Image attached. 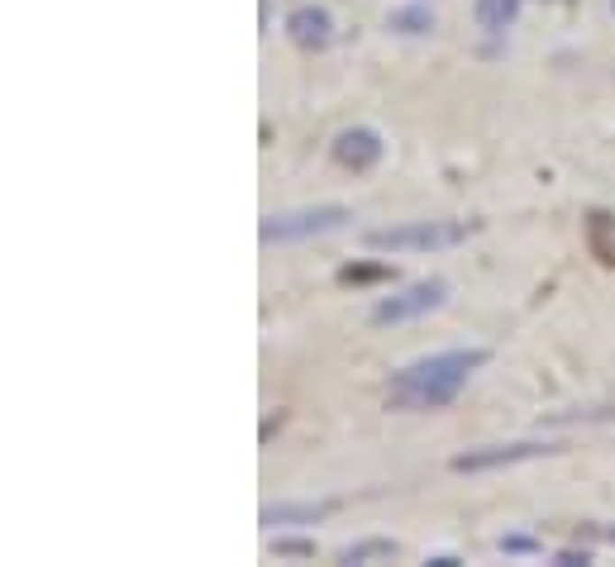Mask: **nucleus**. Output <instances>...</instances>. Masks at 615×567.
<instances>
[{
    "mask_svg": "<svg viewBox=\"0 0 615 567\" xmlns=\"http://www.w3.org/2000/svg\"><path fill=\"white\" fill-rule=\"evenodd\" d=\"M491 353L487 348H444V353H429L420 362L401 367L387 387V406L391 410H444L448 400H458V391L468 387V377L477 367H487Z\"/></svg>",
    "mask_w": 615,
    "mask_h": 567,
    "instance_id": "f257e3e1",
    "label": "nucleus"
},
{
    "mask_svg": "<svg viewBox=\"0 0 615 567\" xmlns=\"http://www.w3.org/2000/svg\"><path fill=\"white\" fill-rule=\"evenodd\" d=\"M477 233V220H415L396 229H368V248L377 253H435V248H458Z\"/></svg>",
    "mask_w": 615,
    "mask_h": 567,
    "instance_id": "f03ea898",
    "label": "nucleus"
},
{
    "mask_svg": "<svg viewBox=\"0 0 615 567\" xmlns=\"http://www.w3.org/2000/svg\"><path fill=\"white\" fill-rule=\"evenodd\" d=\"M353 220L348 206H301V210H281V215H262L258 239L262 243H301V239H320L335 233Z\"/></svg>",
    "mask_w": 615,
    "mask_h": 567,
    "instance_id": "7ed1b4c3",
    "label": "nucleus"
},
{
    "mask_svg": "<svg viewBox=\"0 0 615 567\" xmlns=\"http://www.w3.org/2000/svg\"><path fill=\"white\" fill-rule=\"evenodd\" d=\"M444 300H448V281H444V277H425V281H410V287H401L396 296H381L368 320H372L377 329L406 325V320H420V315L439 310Z\"/></svg>",
    "mask_w": 615,
    "mask_h": 567,
    "instance_id": "20e7f679",
    "label": "nucleus"
},
{
    "mask_svg": "<svg viewBox=\"0 0 615 567\" xmlns=\"http://www.w3.org/2000/svg\"><path fill=\"white\" fill-rule=\"evenodd\" d=\"M558 453V444H539V439H520V444H487V448H468L458 453L454 472H496V467H515V462H529V458H548Z\"/></svg>",
    "mask_w": 615,
    "mask_h": 567,
    "instance_id": "39448f33",
    "label": "nucleus"
},
{
    "mask_svg": "<svg viewBox=\"0 0 615 567\" xmlns=\"http://www.w3.org/2000/svg\"><path fill=\"white\" fill-rule=\"evenodd\" d=\"M381 153H387V143H381V133L372 124H348L335 133V143H329V158H335V167H344V172H372L381 162Z\"/></svg>",
    "mask_w": 615,
    "mask_h": 567,
    "instance_id": "423d86ee",
    "label": "nucleus"
},
{
    "mask_svg": "<svg viewBox=\"0 0 615 567\" xmlns=\"http://www.w3.org/2000/svg\"><path fill=\"white\" fill-rule=\"evenodd\" d=\"M287 39L296 48H306V53H320V48H329V39H335V20H329L325 5H296L287 14Z\"/></svg>",
    "mask_w": 615,
    "mask_h": 567,
    "instance_id": "0eeeda50",
    "label": "nucleus"
},
{
    "mask_svg": "<svg viewBox=\"0 0 615 567\" xmlns=\"http://www.w3.org/2000/svg\"><path fill=\"white\" fill-rule=\"evenodd\" d=\"M339 500H281V506L262 510V525L277 529V525H320L325 515H335Z\"/></svg>",
    "mask_w": 615,
    "mask_h": 567,
    "instance_id": "6e6552de",
    "label": "nucleus"
},
{
    "mask_svg": "<svg viewBox=\"0 0 615 567\" xmlns=\"http://www.w3.org/2000/svg\"><path fill=\"white\" fill-rule=\"evenodd\" d=\"M582 239H587V253L596 262L615 267V215L610 210H587L582 215Z\"/></svg>",
    "mask_w": 615,
    "mask_h": 567,
    "instance_id": "1a4fd4ad",
    "label": "nucleus"
},
{
    "mask_svg": "<svg viewBox=\"0 0 615 567\" xmlns=\"http://www.w3.org/2000/svg\"><path fill=\"white\" fill-rule=\"evenodd\" d=\"M473 20H477V29H487V33H506L515 20H520V0H477Z\"/></svg>",
    "mask_w": 615,
    "mask_h": 567,
    "instance_id": "9d476101",
    "label": "nucleus"
},
{
    "mask_svg": "<svg viewBox=\"0 0 615 567\" xmlns=\"http://www.w3.org/2000/svg\"><path fill=\"white\" fill-rule=\"evenodd\" d=\"M391 277H396L391 262H348V267H339L344 287H377V281H391Z\"/></svg>",
    "mask_w": 615,
    "mask_h": 567,
    "instance_id": "9b49d317",
    "label": "nucleus"
},
{
    "mask_svg": "<svg viewBox=\"0 0 615 567\" xmlns=\"http://www.w3.org/2000/svg\"><path fill=\"white\" fill-rule=\"evenodd\" d=\"M396 553H401L396 539H358L339 553V562H377V558H396Z\"/></svg>",
    "mask_w": 615,
    "mask_h": 567,
    "instance_id": "f8f14e48",
    "label": "nucleus"
},
{
    "mask_svg": "<svg viewBox=\"0 0 615 567\" xmlns=\"http://www.w3.org/2000/svg\"><path fill=\"white\" fill-rule=\"evenodd\" d=\"M387 24L396 33H429V29H435V10H429V5H406V10H391Z\"/></svg>",
    "mask_w": 615,
    "mask_h": 567,
    "instance_id": "ddd939ff",
    "label": "nucleus"
},
{
    "mask_svg": "<svg viewBox=\"0 0 615 567\" xmlns=\"http://www.w3.org/2000/svg\"><path fill=\"white\" fill-rule=\"evenodd\" d=\"M272 558H315V539H277Z\"/></svg>",
    "mask_w": 615,
    "mask_h": 567,
    "instance_id": "4468645a",
    "label": "nucleus"
},
{
    "mask_svg": "<svg viewBox=\"0 0 615 567\" xmlns=\"http://www.w3.org/2000/svg\"><path fill=\"white\" fill-rule=\"evenodd\" d=\"M568 420H615V406H592V410H577V415H554V425H568Z\"/></svg>",
    "mask_w": 615,
    "mask_h": 567,
    "instance_id": "2eb2a0df",
    "label": "nucleus"
},
{
    "mask_svg": "<svg viewBox=\"0 0 615 567\" xmlns=\"http://www.w3.org/2000/svg\"><path fill=\"white\" fill-rule=\"evenodd\" d=\"M501 553H539V544L525 534H510V539H501Z\"/></svg>",
    "mask_w": 615,
    "mask_h": 567,
    "instance_id": "dca6fc26",
    "label": "nucleus"
},
{
    "mask_svg": "<svg viewBox=\"0 0 615 567\" xmlns=\"http://www.w3.org/2000/svg\"><path fill=\"white\" fill-rule=\"evenodd\" d=\"M587 562H592L587 548H563L558 553V567H587Z\"/></svg>",
    "mask_w": 615,
    "mask_h": 567,
    "instance_id": "f3484780",
    "label": "nucleus"
},
{
    "mask_svg": "<svg viewBox=\"0 0 615 567\" xmlns=\"http://www.w3.org/2000/svg\"><path fill=\"white\" fill-rule=\"evenodd\" d=\"M610 544H615V529H610Z\"/></svg>",
    "mask_w": 615,
    "mask_h": 567,
    "instance_id": "a211bd4d",
    "label": "nucleus"
},
{
    "mask_svg": "<svg viewBox=\"0 0 615 567\" xmlns=\"http://www.w3.org/2000/svg\"><path fill=\"white\" fill-rule=\"evenodd\" d=\"M610 10H615V0H610Z\"/></svg>",
    "mask_w": 615,
    "mask_h": 567,
    "instance_id": "6ab92c4d",
    "label": "nucleus"
}]
</instances>
